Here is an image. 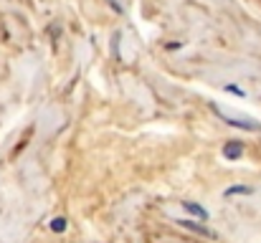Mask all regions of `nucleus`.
Listing matches in <instances>:
<instances>
[{"label":"nucleus","instance_id":"5","mask_svg":"<svg viewBox=\"0 0 261 243\" xmlns=\"http://www.w3.org/2000/svg\"><path fill=\"white\" fill-rule=\"evenodd\" d=\"M49 228H51L53 233H63V231H66V228H69V220H66V218H63V215H58V218H53V220H51V223H49Z\"/></svg>","mask_w":261,"mask_h":243},{"label":"nucleus","instance_id":"2","mask_svg":"<svg viewBox=\"0 0 261 243\" xmlns=\"http://www.w3.org/2000/svg\"><path fill=\"white\" fill-rule=\"evenodd\" d=\"M244 154V142L241 140H228L223 145V157L226 160H238Z\"/></svg>","mask_w":261,"mask_h":243},{"label":"nucleus","instance_id":"6","mask_svg":"<svg viewBox=\"0 0 261 243\" xmlns=\"http://www.w3.org/2000/svg\"><path fill=\"white\" fill-rule=\"evenodd\" d=\"M223 195H226V197H233V195H251V188H249V185H231V188H226Z\"/></svg>","mask_w":261,"mask_h":243},{"label":"nucleus","instance_id":"7","mask_svg":"<svg viewBox=\"0 0 261 243\" xmlns=\"http://www.w3.org/2000/svg\"><path fill=\"white\" fill-rule=\"evenodd\" d=\"M226 92H231V94H238V97H244V89H238V86H233V84H228V86H226Z\"/></svg>","mask_w":261,"mask_h":243},{"label":"nucleus","instance_id":"8","mask_svg":"<svg viewBox=\"0 0 261 243\" xmlns=\"http://www.w3.org/2000/svg\"><path fill=\"white\" fill-rule=\"evenodd\" d=\"M109 5H112L117 13H122V8H119V3H117V0H109Z\"/></svg>","mask_w":261,"mask_h":243},{"label":"nucleus","instance_id":"1","mask_svg":"<svg viewBox=\"0 0 261 243\" xmlns=\"http://www.w3.org/2000/svg\"><path fill=\"white\" fill-rule=\"evenodd\" d=\"M210 106H213V112H215V114H218V117H221V119H223V122H226L228 127H238V129H249V132H261V124H259V122H254V119H249V122H246V119H233V117L223 114V112H221V109H218V106H215V104H210Z\"/></svg>","mask_w":261,"mask_h":243},{"label":"nucleus","instance_id":"4","mask_svg":"<svg viewBox=\"0 0 261 243\" xmlns=\"http://www.w3.org/2000/svg\"><path fill=\"white\" fill-rule=\"evenodd\" d=\"M183 208H185L190 215H195V218H201V220H208V210H206L203 205H198V203H193V200H185V203H183Z\"/></svg>","mask_w":261,"mask_h":243},{"label":"nucleus","instance_id":"3","mask_svg":"<svg viewBox=\"0 0 261 243\" xmlns=\"http://www.w3.org/2000/svg\"><path fill=\"white\" fill-rule=\"evenodd\" d=\"M175 223H180L183 228H188V231H193V233H198V236L215 238V233H213L210 228H206V226H201V223H195V220H188V218H183V220H175Z\"/></svg>","mask_w":261,"mask_h":243}]
</instances>
